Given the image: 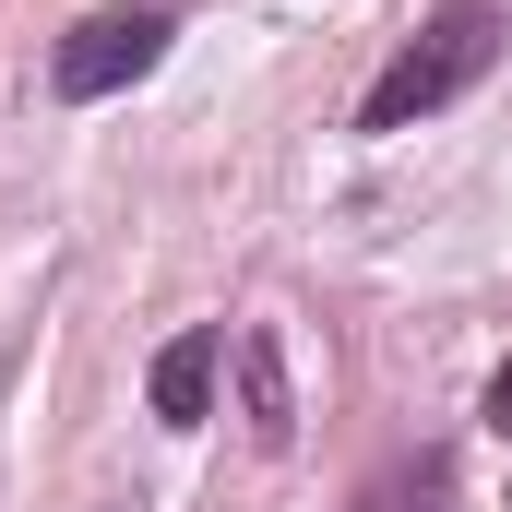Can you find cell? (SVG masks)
Instances as JSON below:
<instances>
[{
	"label": "cell",
	"mask_w": 512,
	"mask_h": 512,
	"mask_svg": "<svg viewBox=\"0 0 512 512\" xmlns=\"http://www.w3.org/2000/svg\"><path fill=\"white\" fill-rule=\"evenodd\" d=\"M489 417H501V429H512V370H501V382H489Z\"/></svg>",
	"instance_id": "cell-6"
},
{
	"label": "cell",
	"mask_w": 512,
	"mask_h": 512,
	"mask_svg": "<svg viewBox=\"0 0 512 512\" xmlns=\"http://www.w3.org/2000/svg\"><path fill=\"white\" fill-rule=\"evenodd\" d=\"M489 60H501V0H441V12L393 48V72L370 84L358 131H405V120H429V108H453Z\"/></svg>",
	"instance_id": "cell-1"
},
{
	"label": "cell",
	"mask_w": 512,
	"mask_h": 512,
	"mask_svg": "<svg viewBox=\"0 0 512 512\" xmlns=\"http://www.w3.org/2000/svg\"><path fill=\"white\" fill-rule=\"evenodd\" d=\"M167 36H179V12H155V0H120V12H84L60 48H48V84L72 96V108H96V96H120L143 84L155 60H167Z\"/></svg>",
	"instance_id": "cell-2"
},
{
	"label": "cell",
	"mask_w": 512,
	"mask_h": 512,
	"mask_svg": "<svg viewBox=\"0 0 512 512\" xmlns=\"http://www.w3.org/2000/svg\"><path fill=\"white\" fill-rule=\"evenodd\" d=\"M215 358H227V334H179V346L155 358V417H167V429H203V417H215Z\"/></svg>",
	"instance_id": "cell-3"
},
{
	"label": "cell",
	"mask_w": 512,
	"mask_h": 512,
	"mask_svg": "<svg viewBox=\"0 0 512 512\" xmlns=\"http://www.w3.org/2000/svg\"><path fill=\"white\" fill-rule=\"evenodd\" d=\"M370 512H441V465H417V477H393V489H370Z\"/></svg>",
	"instance_id": "cell-5"
},
{
	"label": "cell",
	"mask_w": 512,
	"mask_h": 512,
	"mask_svg": "<svg viewBox=\"0 0 512 512\" xmlns=\"http://www.w3.org/2000/svg\"><path fill=\"white\" fill-rule=\"evenodd\" d=\"M227 358H239V382H251V441H262V453H286L298 405H286V370H274V334H227Z\"/></svg>",
	"instance_id": "cell-4"
}]
</instances>
